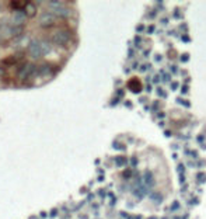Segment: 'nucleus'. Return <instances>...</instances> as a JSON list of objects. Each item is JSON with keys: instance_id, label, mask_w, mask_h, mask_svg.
<instances>
[{"instance_id": "11", "label": "nucleus", "mask_w": 206, "mask_h": 219, "mask_svg": "<svg viewBox=\"0 0 206 219\" xmlns=\"http://www.w3.org/2000/svg\"><path fill=\"white\" fill-rule=\"evenodd\" d=\"M115 162H116V164H118V166H125V164H126V159H125V157H122V156L116 157Z\"/></svg>"}, {"instance_id": "8", "label": "nucleus", "mask_w": 206, "mask_h": 219, "mask_svg": "<svg viewBox=\"0 0 206 219\" xmlns=\"http://www.w3.org/2000/svg\"><path fill=\"white\" fill-rule=\"evenodd\" d=\"M35 13H37V8H35V6L32 4V3H27V4H26V14H27V17L35 16Z\"/></svg>"}, {"instance_id": "5", "label": "nucleus", "mask_w": 206, "mask_h": 219, "mask_svg": "<svg viewBox=\"0 0 206 219\" xmlns=\"http://www.w3.org/2000/svg\"><path fill=\"white\" fill-rule=\"evenodd\" d=\"M38 22H40L41 27L49 28L55 24V16L52 13H48V11H46V13H42L41 17H40V20H38Z\"/></svg>"}, {"instance_id": "7", "label": "nucleus", "mask_w": 206, "mask_h": 219, "mask_svg": "<svg viewBox=\"0 0 206 219\" xmlns=\"http://www.w3.org/2000/svg\"><path fill=\"white\" fill-rule=\"evenodd\" d=\"M143 181L146 187H153L154 185V177L150 171H144V177H143Z\"/></svg>"}, {"instance_id": "4", "label": "nucleus", "mask_w": 206, "mask_h": 219, "mask_svg": "<svg viewBox=\"0 0 206 219\" xmlns=\"http://www.w3.org/2000/svg\"><path fill=\"white\" fill-rule=\"evenodd\" d=\"M48 4H49V7H51V10L54 11V16H58V17H60V18H68V17L70 16V8L66 7L63 3L49 2Z\"/></svg>"}, {"instance_id": "3", "label": "nucleus", "mask_w": 206, "mask_h": 219, "mask_svg": "<svg viewBox=\"0 0 206 219\" xmlns=\"http://www.w3.org/2000/svg\"><path fill=\"white\" fill-rule=\"evenodd\" d=\"M37 70H38V67L35 66V65H32V63H24L23 66L18 69V72H17L18 80L26 81L27 79H30L31 76L37 75Z\"/></svg>"}, {"instance_id": "6", "label": "nucleus", "mask_w": 206, "mask_h": 219, "mask_svg": "<svg viewBox=\"0 0 206 219\" xmlns=\"http://www.w3.org/2000/svg\"><path fill=\"white\" fill-rule=\"evenodd\" d=\"M26 21H27V14L24 11H20V10L14 11V14H13V24L23 25Z\"/></svg>"}, {"instance_id": "15", "label": "nucleus", "mask_w": 206, "mask_h": 219, "mask_svg": "<svg viewBox=\"0 0 206 219\" xmlns=\"http://www.w3.org/2000/svg\"><path fill=\"white\" fill-rule=\"evenodd\" d=\"M153 31H154V27H153V25H152V27L149 28V32H153Z\"/></svg>"}, {"instance_id": "10", "label": "nucleus", "mask_w": 206, "mask_h": 219, "mask_svg": "<svg viewBox=\"0 0 206 219\" xmlns=\"http://www.w3.org/2000/svg\"><path fill=\"white\" fill-rule=\"evenodd\" d=\"M150 198H152L153 201L156 202V204H160V202L163 201V198H161V195H160V194H157V192H153L152 195H150Z\"/></svg>"}, {"instance_id": "13", "label": "nucleus", "mask_w": 206, "mask_h": 219, "mask_svg": "<svg viewBox=\"0 0 206 219\" xmlns=\"http://www.w3.org/2000/svg\"><path fill=\"white\" fill-rule=\"evenodd\" d=\"M3 73H4V70H3V67L0 66V76H3Z\"/></svg>"}, {"instance_id": "9", "label": "nucleus", "mask_w": 206, "mask_h": 219, "mask_svg": "<svg viewBox=\"0 0 206 219\" xmlns=\"http://www.w3.org/2000/svg\"><path fill=\"white\" fill-rule=\"evenodd\" d=\"M49 72H51V66H49L48 63H44L42 66H40L37 70V73H40V75H46V73H49Z\"/></svg>"}, {"instance_id": "2", "label": "nucleus", "mask_w": 206, "mask_h": 219, "mask_svg": "<svg viewBox=\"0 0 206 219\" xmlns=\"http://www.w3.org/2000/svg\"><path fill=\"white\" fill-rule=\"evenodd\" d=\"M72 35L68 30H56L54 34L51 35V39L55 45L58 46H65L69 41H70Z\"/></svg>"}, {"instance_id": "14", "label": "nucleus", "mask_w": 206, "mask_h": 219, "mask_svg": "<svg viewBox=\"0 0 206 219\" xmlns=\"http://www.w3.org/2000/svg\"><path fill=\"white\" fill-rule=\"evenodd\" d=\"M181 59H182V61H188V55H185V56H182V58H181Z\"/></svg>"}, {"instance_id": "12", "label": "nucleus", "mask_w": 206, "mask_h": 219, "mask_svg": "<svg viewBox=\"0 0 206 219\" xmlns=\"http://www.w3.org/2000/svg\"><path fill=\"white\" fill-rule=\"evenodd\" d=\"M177 86H178V83H175V81H174V83H172V90L177 89Z\"/></svg>"}, {"instance_id": "1", "label": "nucleus", "mask_w": 206, "mask_h": 219, "mask_svg": "<svg viewBox=\"0 0 206 219\" xmlns=\"http://www.w3.org/2000/svg\"><path fill=\"white\" fill-rule=\"evenodd\" d=\"M51 52V44L41 39H32L28 44V53L32 59H40Z\"/></svg>"}]
</instances>
